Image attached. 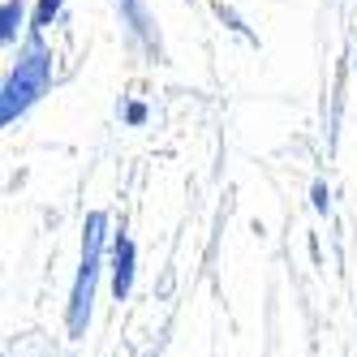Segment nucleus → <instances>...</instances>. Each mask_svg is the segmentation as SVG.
Wrapping results in <instances>:
<instances>
[{
  "mask_svg": "<svg viewBox=\"0 0 357 357\" xmlns=\"http://www.w3.org/2000/svg\"><path fill=\"white\" fill-rule=\"evenodd\" d=\"M112 237V220L108 211H91L82 224V259H78V275H73V293H69V336L82 340L91 327V310H95V284L104 271V245Z\"/></svg>",
  "mask_w": 357,
  "mask_h": 357,
  "instance_id": "nucleus-2",
  "label": "nucleus"
},
{
  "mask_svg": "<svg viewBox=\"0 0 357 357\" xmlns=\"http://www.w3.org/2000/svg\"><path fill=\"white\" fill-rule=\"evenodd\" d=\"M108 271H112V297L125 301L134 293V271H138V245L130 241V233H112V259H108Z\"/></svg>",
  "mask_w": 357,
  "mask_h": 357,
  "instance_id": "nucleus-3",
  "label": "nucleus"
},
{
  "mask_svg": "<svg viewBox=\"0 0 357 357\" xmlns=\"http://www.w3.org/2000/svg\"><path fill=\"white\" fill-rule=\"evenodd\" d=\"M353 69H357V52H353Z\"/></svg>",
  "mask_w": 357,
  "mask_h": 357,
  "instance_id": "nucleus-9",
  "label": "nucleus"
},
{
  "mask_svg": "<svg viewBox=\"0 0 357 357\" xmlns=\"http://www.w3.org/2000/svg\"><path fill=\"white\" fill-rule=\"evenodd\" d=\"M22 35H31V9H26V0H0V43L13 47Z\"/></svg>",
  "mask_w": 357,
  "mask_h": 357,
  "instance_id": "nucleus-5",
  "label": "nucleus"
},
{
  "mask_svg": "<svg viewBox=\"0 0 357 357\" xmlns=\"http://www.w3.org/2000/svg\"><path fill=\"white\" fill-rule=\"evenodd\" d=\"M310 202H314V211H319V215L331 211V190H327V181H314V185H310Z\"/></svg>",
  "mask_w": 357,
  "mask_h": 357,
  "instance_id": "nucleus-8",
  "label": "nucleus"
},
{
  "mask_svg": "<svg viewBox=\"0 0 357 357\" xmlns=\"http://www.w3.org/2000/svg\"><path fill=\"white\" fill-rule=\"evenodd\" d=\"M125 125H134V130H138V125H146V116H151V108L142 104V99H130V104H125Z\"/></svg>",
  "mask_w": 357,
  "mask_h": 357,
  "instance_id": "nucleus-7",
  "label": "nucleus"
},
{
  "mask_svg": "<svg viewBox=\"0 0 357 357\" xmlns=\"http://www.w3.org/2000/svg\"><path fill=\"white\" fill-rule=\"evenodd\" d=\"M65 13V0H35V9H31V31H52L56 22Z\"/></svg>",
  "mask_w": 357,
  "mask_h": 357,
  "instance_id": "nucleus-6",
  "label": "nucleus"
},
{
  "mask_svg": "<svg viewBox=\"0 0 357 357\" xmlns=\"http://www.w3.org/2000/svg\"><path fill=\"white\" fill-rule=\"evenodd\" d=\"M116 13H121V26L130 31L134 43H142L151 56L160 52V39H155V26H151V13H146V0H112Z\"/></svg>",
  "mask_w": 357,
  "mask_h": 357,
  "instance_id": "nucleus-4",
  "label": "nucleus"
},
{
  "mask_svg": "<svg viewBox=\"0 0 357 357\" xmlns=\"http://www.w3.org/2000/svg\"><path fill=\"white\" fill-rule=\"evenodd\" d=\"M52 73H56V56H52V43L43 39V31H31L17 47V61L5 73V86H0V125H17L39 99L52 86Z\"/></svg>",
  "mask_w": 357,
  "mask_h": 357,
  "instance_id": "nucleus-1",
  "label": "nucleus"
}]
</instances>
